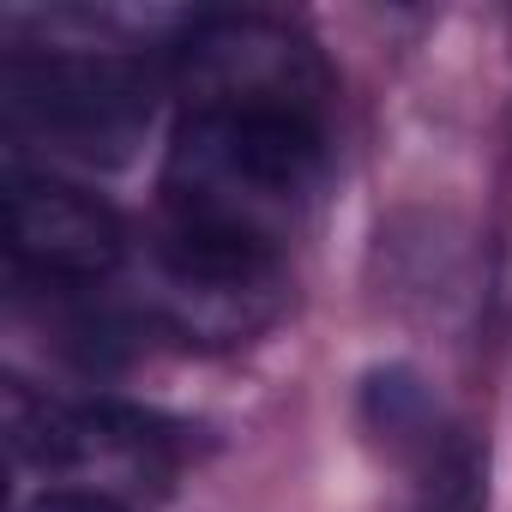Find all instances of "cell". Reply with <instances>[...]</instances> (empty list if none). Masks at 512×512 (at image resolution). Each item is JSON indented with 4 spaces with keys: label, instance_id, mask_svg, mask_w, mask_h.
Masks as SVG:
<instances>
[{
    "label": "cell",
    "instance_id": "8992f818",
    "mask_svg": "<svg viewBox=\"0 0 512 512\" xmlns=\"http://www.w3.org/2000/svg\"><path fill=\"white\" fill-rule=\"evenodd\" d=\"M416 512H482V458L470 440H452L434 458V476H428Z\"/></svg>",
    "mask_w": 512,
    "mask_h": 512
},
{
    "label": "cell",
    "instance_id": "6da1fadb",
    "mask_svg": "<svg viewBox=\"0 0 512 512\" xmlns=\"http://www.w3.org/2000/svg\"><path fill=\"white\" fill-rule=\"evenodd\" d=\"M326 175V121L290 109H187L163 157L169 229L284 253Z\"/></svg>",
    "mask_w": 512,
    "mask_h": 512
},
{
    "label": "cell",
    "instance_id": "7a4b0ae2",
    "mask_svg": "<svg viewBox=\"0 0 512 512\" xmlns=\"http://www.w3.org/2000/svg\"><path fill=\"white\" fill-rule=\"evenodd\" d=\"M0 91L19 133L79 163H127L151 127V79L127 55L13 49L0 67Z\"/></svg>",
    "mask_w": 512,
    "mask_h": 512
},
{
    "label": "cell",
    "instance_id": "3957f363",
    "mask_svg": "<svg viewBox=\"0 0 512 512\" xmlns=\"http://www.w3.org/2000/svg\"><path fill=\"white\" fill-rule=\"evenodd\" d=\"M175 85L187 109H290L320 121L332 97L314 43L260 13H223L193 25L175 49Z\"/></svg>",
    "mask_w": 512,
    "mask_h": 512
},
{
    "label": "cell",
    "instance_id": "52a82bcc",
    "mask_svg": "<svg viewBox=\"0 0 512 512\" xmlns=\"http://www.w3.org/2000/svg\"><path fill=\"white\" fill-rule=\"evenodd\" d=\"M25 512H121V500L103 494V488H49V494H37Z\"/></svg>",
    "mask_w": 512,
    "mask_h": 512
},
{
    "label": "cell",
    "instance_id": "277c9868",
    "mask_svg": "<svg viewBox=\"0 0 512 512\" xmlns=\"http://www.w3.org/2000/svg\"><path fill=\"white\" fill-rule=\"evenodd\" d=\"M278 284H284L278 253L193 235V229H169L157 241V308L187 338L229 344L260 332L278 308Z\"/></svg>",
    "mask_w": 512,
    "mask_h": 512
},
{
    "label": "cell",
    "instance_id": "5b68a950",
    "mask_svg": "<svg viewBox=\"0 0 512 512\" xmlns=\"http://www.w3.org/2000/svg\"><path fill=\"white\" fill-rule=\"evenodd\" d=\"M7 241L31 278L61 290L103 284L127 253V229L97 193L25 169L7 175Z\"/></svg>",
    "mask_w": 512,
    "mask_h": 512
}]
</instances>
